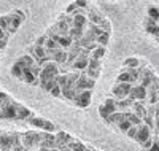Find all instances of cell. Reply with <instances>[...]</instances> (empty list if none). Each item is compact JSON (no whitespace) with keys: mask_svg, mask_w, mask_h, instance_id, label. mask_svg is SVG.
Returning <instances> with one entry per match:
<instances>
[{"mask_svg":"<svg viewBox=\"0 0 159 151\" xmlns=\"http://www.w3.org/2000/svg\"><path fill=\"white\" fill-rule=\"evenodd\" d=\"M27 122H29V124H32V126H35L37 129H42L43 132L54 134V132L57 130L56 124H52L51 121H48V119H45V118H40V116H37V115H32V116L27 119Z\"/></svg>","mask_w":159,"mask_h":151,"instance_id":"cell-1","label":"cell"},{"mask_svg":"<svg viewBox=\"0 0 159 151\" xmlns=\"http://www.w3.org/2000/svg\"><path fill=\"white\" fill-rule=\"evenodd\" d=\"M22 103L16 102V100H13L10 105L3 107L2 110H0V119H7V121H16L18 118V110Z\"/></svg>","mask_w":159,"mask_h":151,"instance_id":"cell-2","label":"cell"},{"mask_svg":"<svg viewBox=\"0 0 159 151\" xmlns=\"http://www.w3.org/2000/svg\"><path fill=\"white\" fill-rule=\"evenodd\" d=\"M147 95H148V91L147 89H145L143 86H140V85H135L134 88H132L130 94L127 95V99H130L132 102H135V100L147 102Z\"/></svg>","mask_w":159,"mask_h":151,"instance_id":"cell-3","label":"cell"},{"mask_svg":"<svg viewBox=\"0 0 159 151\" xmlns=\"http://www.w3.org/2000/svg\"><path fill=\"white\" fill-rule=\"evenodd\" d=\"M91 97H92V91H83V92H80L76 97L73 99L72 103L75 107H78V108H86L91 103Z\"/></svg>","mask_w":159,"mask_h":151,"instance_id":"cell-4","label":"cell"},{"mask_svg":"<svg viewBox=\"0 0 159 151\" xmlns=\"http://www.w3.org/2000/svg\"><path fill=\"white\" fill-rule=\"evenodd\" d=\"M153 137V130L147 126V124H140L139 126V132H137V137H135V142L137 143H145L148 139H151Z\"/></svg>","mask_w":159,"mask_h":151,"instance_id":"cell-5","label":"cell"},{"mask_svg":"<svg viewBox=\"0 0 159 151\" xmlns=\"http://www.w3.org/2000/svg\"><path fill=\"white\" fill-rule=\"evenodd\" d=\"M89 67V57H83V56H78V59L72 64L70 70H76V72H86Z\"/></svg>","mask_w":159,"mask_h":151,"instance_id":"cell-6","label":"cell"},{"mask_svg":"<svg viewBox=\"0 0 159 151\" xmlns=\"http://www.w3.org/2000/svg\"><path fill=\"white\" fill-rule=\"evenodd\" d=\"M147 102H139V100H135L134 103H132V108H130V112H134L139 118H145L147 116Z\"/></svg>","mask_w":159,"mask_h":151,"instance_id":"cell-7","label":"cell"},{"mask_svg":"<svg viewBox=\"0 0 159 151\" xmlns=\"http://www.w3.org/2000/svg\"><path fill=\"white\" fill-rule=\"evenodd\" d=\"M89 19H88V16H75L73 18V27L75 29H80V30H83V32H86L88 29H89Z\"/></svg>","mask_w":159,"mask_h":151,"instance_id":"cell-8","label":"cell"},{"mask_svg":"<svg viewBox=\"0 0 159 151\" xmlns=\"http://www.w3.org/2000/svg\"><path fill=\"white\" fill-rule=\"evenodd\" d=\"M67 56H69L67 49H59V51L54 53V56H52V62H56L59 67L65 65V64H67Z\"/></svg>","mask_w":159,"mask_h":151,"instance_id":"cell-9","label":"cell"},{"mask_svg":"<svg viewBox=\"0 0 159 151\" xmlns=\"http://www.w3.org/2000/svg\"><path fill=\"white\" fill-rule=\"evenodd\" d=\"M0 27L8 34V35H13L15 34V30H13V27H11V18H10V13L8 15H3V16H0Z\"/></svg>","mask_w":159,"mask_h":151,"instance_id":"cell-10","label":"cell"},{"mask_svg":"<svg viewBox=\"0 0 159 151\" xmlns=\"http://www.w3.org/2000/svg\"><path fill=\"white\" fill-rule=\"evenodd\" d=\"M11 135L10 132H0V149H11Z\"/></svg>","mask_w":159,"mask_h":151,"instance_id":"cell-11","label":"cell"},{"mask_svg":"<svg viewBox=\"0 0 159 151\" xmlns=\"http://www.w3.org/2000/svg\"><path fill=\"white\" fill-rule=\"evenodd\" d=\"M124 119H126V112H116V113L110 115V116H108L107 119H105V121H107L108 124L118 126L119 122H121V121H124Z\"/></svg>","mask_w":159,"mask_h":151,"instance_id":"cell-12","label":"cell"},{"mask_svg":"<svg viewBox=\"0 0 159 151\" xmlns=\"http://www.w3.org/2000/svg\"><path fill=\"white\" fill-rule=\"evenodd\" d=\"M111 97L116 99V100H124V99H127V94L124 92V89L121 88V85L116 83V85L111 88Z\"/></svg>","mask_w":159,"mask_h":151,"instance_id":"cell-13","label":"cell"},{"mask_svg":"<svg viewBox=\"0 0 159 151\" xmlns=\"http://www.w3.org/2000/svg\"><path fill=\"white\" fill-rule=\"evenodd\" d=\"M32 115H34V112H30L27 107L21 105L19 110H18V118H16V121H25V122H27V119H29Z\"/></svg>","mask_w":159,"mask_h":151,"instance_id":"cell-14","label":"cell"},{"mask_svg":"<svg viewBox=\"0 0 159 151\" xmlns=\"http://www.w3.org/2000/svg\"><path fill=\"white\" fill-rule=\"evenodd\" d=\"M143 27H145V30H147V34L153 35V34H154V30L157 29V22L147 16V18H145V21H143Z\"/></svg>","mask_w":159,"mask_h":151,"instance_id":"cell-15","label":"cell"},{"mask_svg":"<svg viewBox=\"0 0 159 151\" xmlns=\"http://www.w3.org/2000/svg\"><path fill=\"white\" fill-rule=\"evenodd\" d=\"M11 76H15V78H18V80L22 81V76H24V67H22L18 61L13 64V67H11Z\"/></svg>","mask_w":159,"mask_h":151,"instance_id":"cell-16","label":"cell"},{"mask_svg":"<svg viewBox=\"0 0 159 151\" xmlns=\"http://www.w3.org/2000/svg\"><path fill=\"white\" fill-rule=\"evenodd\" d=\"M116 83H130V85H135V80L130 76V73L124 72L121 68V72H119L118 78H116Z\"/></svg>","mask_w":159,"mask_h":151,"instance_id":"cell-17","label":"cell"},{"mask_svg":"<svg viewBox=\"0 0 159 151\" xmlns=\"http://www.w3.org/2000/svg\"><path fill=\"white\" fill-rule=\"evenodd\" d=\"M18 62H19L24 68H32V67L35 65V61L29 56V54H22V56H19Z\"/></svg>","mask_w":159,"mask_h":151,"instance_id":"cell-18","label":"cell"},{"mask_svg":"<svg viewBox=\"0 0 159 151\" xmlns=\"http://www.w3.org/2000/svg\"><path fill=\"white\" fill-rule=\"evenodd\" d=\"M132 102L130 99H124V100H116V107H118V112H130L132 108Z\"/></svg>","mask_w":159,"mask_h":151,"instance_id":"cell-19","label":"cell"},{"mask_svg":"<svg viewBox=\"0 0 159 151\" xmlns=\"http://www.w3.org/2000/svg\"><path fill=\"white\" fill-rule=\"evenodd\" d=\"M126 119L130 121V124H132V126H140V124H143V119L139 118L134 112H126Z\"/></svg>","mask_w":159,"mask_h":151,"instance_id":"cell-20","label":"cell"},{"mask_svg":"<svg viewBox=\"0 0 159 151\" xmlns=\"http://www.w3.org/2000/svg\"><path fill=\"white\" fill-rule=\"evenodd\" d=\"M140 65H142V61L137 57H127L123 64V67H127V68H139Z\"/></svg>","mask_w":159,"mask_h":151,"instance_id":"cell-21","label":"cell"},{"mask_svg":"<svg viewBox=\"0 0 159 151\" xmlns=\"http://www.w3.org/2000/svg\"><path fill=\"white\" fill-rule=\"evenodd\" d=\"M105 53H107V48H103V46H99L96 51H92L91 53V56L89 59H96V61H102V57L105 56Z\"/></svg>","mask_w":159,"mask_h":151,"instance_id":"cell-22","label":"cell"},{"mask_svg":"<svg viewBox=\"0 0 159 151\" xmlns=\"http://www.w3.org/2000/svg\"><path fill=\"white\" fill-rule=\"evenodd\" d=\"M57 86V83H56V78L54 80H51V81H42L40 83V88H42L45 92H51L52 89H54Z\"/></svg>","mask_w":159,"mask_h":151,"instance_id":"cell-23","label":"cell"},{"mask_svg":"<svg viewBox=\"0 0 159 151\" xmlns=\"http://www.w3.org/2000/svg\"><path fill=\"white\" fill-rule=\"evenodd\" d=\"M32 48H34V53H35L37 62H38L40 59L46 57V48H45V46H35V45H32ZM37 62H35V64H37Z\"/></svg>","mask_w":159,"mask_h":151,"instance_id":"cell-24","label":"cell"},{"mask_svg":"<svg viewBox=\"0 0 159 151\" xmlns=\"http://www.w3.org/2000/svg\"><path fill=\"white\" fill-rule=\"evenodd\" d=\"M13 100H15V99H11V95H8L3 91H0V110H2L3 107H7V105H10Z\"/></svg>","mask_w":159,"mask_h":151,"instance_id":"cell-25","label":"cell"},{"mask_svg":"<svg viewBox=\"0 0 159 151\" xmlns=\"http://www.w3.org/2000/svg\"><path fill=\"white\" fill-rule=\"evenodd\" d=\"M147 16L157 22V21H159V8H157V7H154V5L148 7V10H147Z\"/></svg>","mask_w":159,"mask_h":151,"instance_id":"cell-26","label":"cell"},{"mask_svg":"<svg viewBox=\"0 0 159 151\" xmlns=\"http://www.w3.org/2000/svg\"><path fill=\"white\" fill-rule=\"evenodd\" d=\"M10 18H11V27H13V30L16 32V30L19 29V25H21V24H22L24 21H22V19H21L19 16H16V15H15V13H13V11L10 13Z\"/></svg>","mask_w":159,"mask_h":151,"instance_id":"cell-27","label":"cell"},{"mask_svg":"<svg viewBox=\"0 0 159 151\" xmlns=\"http://www.w3.org/2000/svg\"><path fill=\"white\" fill-rule=\"evenodd\" d=\"M103 105L107 107L111 113H116V112H118V107H116V99H113V97H110V99H105Z\"/></svg>","mask_w":159,"mask_h":151,"instance_id":"cell-28","label":"cell"},{"mask_svg":"<svg viewBox=\"0 0 159 151\" xmlns=\"http://www.w3.org/2000/svg\"><path fill=\"white\" fill-rule=\"evenodd\" d=\"M96 42H97L99 46H103V48H105V46L108 45V42H110V34H108V32H103V34L96 40Z\"/></svg>","mask_w":159,"mask_h":151,"instance_id":"cell-29","label":"cell"},{"mask_svg":"<svg viewBox=\"0 0 159 151\" xmlns=\"http://www.w3.org/2000/svg\"><path fill=\"white\" fill-rule=\"evenodd\" d=\"M59 21H64L65 24H67L70 29H73V16H70V15H65V13H62V15L57 18Z\"/></svg>","mask_w":159,"mask_h":151,"instance_id":"cell-30","label":"cell"},{"mask_svg":"<svg viewBox=\"0 0 159 151\" xmlns=\"http://www.w3.org/2000/svg\"><path fill=\"white\" fill-rule=\"evenodd\" d=\"M86 75H88V78H91V80H97L99 75H100V68H88Z\"/></svg>","mask_w":159,"mask_h":151,"instance_id":"cell-31","label":"cell"},{"mask_svg":"<svg viewBox=\"0 0 159 151\" xmlns=\"http://www.w3.org/2000/svg\"><path fill=\"white\" fill-rule=\"evenodd\" d=\"M116 127H118L119 130H121V132H124V134H126V132H127V130L132 127V124H130V121L124 119V121H121V122H119V124H118Z\"/></svg>","mask_w":159,"mask_h":151,"instance_id":"cell-32","label":"cell"},{"mask_svg":"<svg viewBox=\"0 0 159 151\" xmlns=\"http://www.w3.org/2000/svg\"><path fill=\"white\" fill-rule=\"evenodd\" d=\"M99 115H100V116H102L103 119H107V118H108L110 115H113V113H111V112H110V110H108L107 107H105V105L102 103V105L99 107Z\"/></svg>","mask_w":159,"mask_h":151,"instance_id":"cell-33","label":"cell"},{"mask_svg":"<svg viewBox=\"0 0 159 151\" xmlns=\"http://www.w3.org/2000/svg\"><path fill=\"white\" fill-rule=\"evenodd\" d=\"M143 124H147V126L154 132V118H153V116H145V118H143Z\"/></svg>","mask_w":159,"mask_h":151,"instance_id":"cell-34","label":"cell"},{"mask_svg":"<svg viewBox=\"0 0 159 151\" xmlns=\"http://www.w3.org/2000/svg\"><path fill=\"white\" fill-rule=\"evenodd\" d=\"M137 132H139V126H132L127 132H126V135L129 137V139H134L135 140V137H137Z\"/></svg>","mask_w":159,"mask_h":151,"instance_id":"cell-35","label":"cell"},{"mask_svg":"<svg viewBox=\"0 0 159 151\" xmlns=\"http://www.w3.org/2000/svg\"><path fill=\"white\" fill-rule=\"evenodd\" d=\"M154 139H156V137L153 135V137H151V139H148L147 142H145V143H142L140 146H142V148H143L145 151H148V149H150V148L153 146V143H154Z\"/></svg>","mask_w":159,"mask_h":151,"instance_id":"cell-36","label":"cell"},{"mask_svg":"<svg viewBox=\"0 0 159 151\" xmlns=\"http://www.w3.org/2000/svg\"><path fill=\"white\" fill-rule=\"evenodd\" d=\"M76 8H78V7H76V3H75V2H73V3H70V5H67V7H65V15H70V16H72L73 13L76 11Z\"/></svg>","mask_w":159,"mask_h":151,"instance_id":"cell-37","label":"cell"},{"mask_svg":"<svg viewBox=\"0 0 159 151\" xmlns=\"http://www.w3.org/2000/svg\"><path fill=\"white\" fill-rule=\"evenodd\" d=\"M46 40H48V37L46 35H40L37 40H35V46H45V43H46Z\"/></svg>","mask_w":159,"mask_h":151,"instance_id":"cell-38","label":"cell"},{"mask_svg":"<svg viewBox=\"0 0 159 151\" xmlns=\"http://www.w3.org/2000/svg\"><path fill=\"white\" fill-rule=\"evenodd\" d=\"M102 61H96V59H89V67L88 68H100Z\"/></svg>","mask_w":159,"mask_h":151,"instance_id":"cell-39","label":"cell"},{"mask_svg":"<svg viewBox=\"0 0 159 151\" xmlns=\"http://www.w3.org/2000/svg\"><path fill=\"white\" fill-rule=\"evenodd\" d=\"M118 85H121V88L124 89V92L129 95L130 94V91H132V88H134V85H130V83H118Z\"/></svg>","mask_w":159,"mask_h":151,"instance_id":"cell-40","label":"cell"},{"mask_svg":"<svg viewBox=\"0 0 159 151\" xmlns=\"http://www.w3.org/2000/svg\"><path fill=\"white\" fill-rule=\"evenodd\" d=\"M49 94H51V95H54V97H62V89H61V86L57 85V86L52 89Z\"/></svg>","mask_w":159,"mask_h":151,"instance_id":"cell-41","label":"cell"},{"mask_svg":"<svg viewBox=\"0 0 159 151\" xmlns=\"http://www.w3.org/2000/svg\"><path fill=\"white\" fill-rule=\"evenodd\" d=\"M72 151H88V146L86 145H83L81 142H78L75 146H73V149Z\"/></svg>","mask_w":159,"mask_h":151,"instance_id":"cell-42","label":"cell"},{"mask_svg":"<svg viewBox=\"0 0 159 151\" xmlns=\"http://www.w3.org/2000/svg\"><path fill=\"white\" fill-rule=\"evenodd\" d=\"M30 70H32V73H34V76H37V78H40V73H42V67H38L37 64L30 68Z\"/></svg>","mask_w":159,"mask_h":151,"instance_id":"cell-43","label":"cell"},{"mask_svg":"<svg viewBox=\"0 0 159 151\" xmlns=\"http://www.w3.org/2000/svg\"><path fill=\"white\" fill-rule=\"evenodd\" d=\"M156 139H154V143H153V146L148 149V151H159V137L157 135H154Z\"/></svg>","mask_w":159,"mask_h":151,"instance_id":"cell-44","label":"cell"},{"mask_svg":"<svg viewBox=\"0 0 159 151\" xmlns=\"http://www.w3.org/2000/svg\"><path fill=\"white\" fill-rule=\"evenodd\" d=\"M13 13H15L16 16H19V18H21L22 21H25V13H24L22 10H15V11H13Z\"/></svg>","mask_w":159,"mask_h":151,"instance_id":"cell-45","label":"cell"},{"mask_svg":"<svg viewBox=\"0 0 159 151\" xmlns=\"http://www.w3.org/2000/svg\"><path fill=\"white\" fill-rule=\"evenodd\" d=\"M8 38H10V35L2 29V27H0V40H8Z\"/></svg>","mask_w":159,"mask_h":151,"instance_id":"cell-46","label":"cell"},{"mask_svg":"<svg viewBox=\"0 0 159 151\" xmlns=\"http://www.w3.org/2000/svg\"><path fill=\"white\" fill-rule=\"evenodd\" d=\"M7 43H8V40H0V51L3 48H7Z\"/></svg>","mask_w":159,"mask_h":151,"instance_id":"cell-47","label":"cell"},{"mask_svg":"<svg viewBox=\"0 0 159 151\" xmlns=\"http://www.w3.org/2000/svg\"><path fill=\"white\" fill-rule=\"evenodd\" d=\"M157 100H159V89H157Z\"/></svg>","mask_w":159,"mask_h":151,"instance_id":"cell-48","label":"cell"},{"mask_svg":"<svg viewBox=\"0 0 159 151\" xmlns=\"http://www.w3.org/2000/svg\"><path fill=\"white\" fill-rule=\"evenodd\" d=\"M157 25H159V21H157Z\"/></svg>","mask_w":159,"mask_h":151,"instance_id":"cell-49","label":"cell"},{"mask_svg":"<svg viewBox=\"0 0 159 151\" xmlns=\"http://www.w3.org/2000/svg\"><path fill=\"white\" fill-rule=\"evenodd\" d=\"M0 151H2V149H0Z\"/></svg>","mask_w":159,"mask_h":151,"instance_id":"cell-50","label":"cell"},{"mask_svg":"<svg viewBox=\"0 0 159 151\" xmlns=\"http://www.w3.org/2000/svg\"><path fill=\"white\" fill-rule=\"evenodd\" d=\"M157 137H159V135H157Z\"/></svg>","mask_w":159,"mask_h":151,"instance_id":"cell-51","label":"cell"}]
</instances>
